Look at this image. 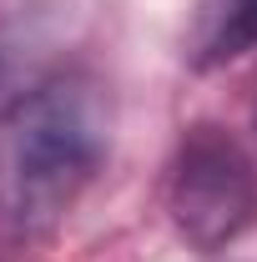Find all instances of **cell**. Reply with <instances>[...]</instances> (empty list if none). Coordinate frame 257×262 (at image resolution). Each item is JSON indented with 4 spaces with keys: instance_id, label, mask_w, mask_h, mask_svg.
<instances>
[{
    "instance_id": "4",
    "label": "cell",
    "mask_w": 257,
    "mask_h": 262,
    "mask_svg": "<svg viewBox=\"0 0 257 262\" xmlns=\"http://www.w3.org/2000/svg\"><path fill=\"white\" fill-rule=\"evenodd\" d=\"M40 81H46V76L35 71L31 40L20 31H10V26H0V116H5L10 106H20Z\"/></svg>"
},
{
    "instance_id": "3",
    "label": "cell",
    "mask_w": 257,
    "mask_h": 262,
    "mask_svg": "<svg viewBox=\"0 0 257 262\" xmlns=\"http://www.w3.org/2000/svg\"><path fill=\"white\" fill-rule=\"evenodd\" d=\"M182 46L197 71H217L247 56L257 46V0H197Z\"/></svg>"
},
{
    "instance_id": "1",
    "label": "cell",
    "mask_w": 257,
    "mask_h": 262,
    "mask_svg": "<svg viewBox=\"0 0 257 262\" xmlns=\"http://www.w3.org/2000/svg\"><path fill=\"white\" fill-rule=\"evenodd\" d=\"M111 151V96L96 76H46L0 116V227L46 237L76 212Z\"/></svg>"
},
{
    "instance_id": "2",
    "label": "cell",
    "mask_w": 257,
    "mask_h": 262,
    "mask_svg": "<svg viewBox=\"0 0 257 262\" xmlns=\"http://www.w3.org/2000/svg\"><path fill=\"white\" fill-rule=\"evenodd\" d=\"M166 212L197 252H217L257 222V166L232 131L192 126L182 136L166 177Z\"/></svg>"
}]
</instances>
